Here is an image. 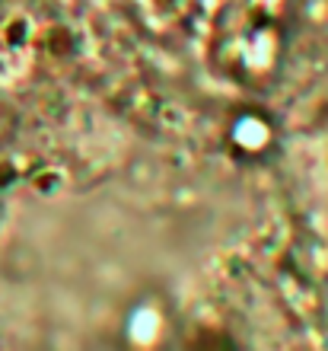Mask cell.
<instances>
[{
	"label": "cell",
	"mask_w": 328,
	"mask_h": 351,
	"mask_svg": "<svg viewBox=\"0 0 328 351\" xmlns=\"http://www.w3.org/2000/svg\"><path fill=\"white\" fill-rule=\"evenodd\" d=\"M281 32L268 19H252L246 26L233 29L223 42H217L220 64L227 67V74L239 77L242 84H268L277 67H281Z\"/></svg>",
	"instance_id": "cell-1"
},
{
	"label": "cell",
	"mask_w": 328,
	"mask_h": 351,
	"mask_svg": "<svg viewBox=\"0 0 328 351\" xmlns=\"http://www.w3.org/2000/svg\"><path fill=\"white\" fill-rule=\"evenodd\" d=\"M227 144L246 163H258V160L271 157V150L277 147L274 119L264 109H258V106H242V109H236L229 115Z\"/></svg>",
	"instance_id": "cell-2"
},
{
	"label": "cell",
	"mask_w": 328,
	"mask_h": 351,
	"mask_svg": "<svg viewBox=\"0 0 328 351\" xmlns=\"http://www.w3.org/2000/svg\"><path fill=\"white\" fill-rule=\"evenodd\" d=\"M169 323H173V313L163 304V297H140L125 319V332L131 335L134 345H156L169 335Z\"/></svg>",
	"instance_id": "cell-3"
}]
</instances>
